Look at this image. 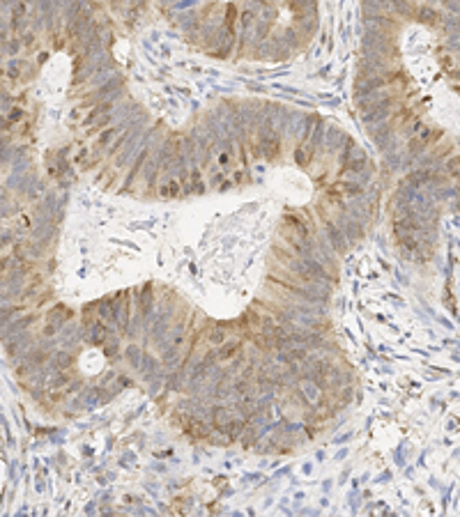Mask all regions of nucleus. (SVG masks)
<instances>
[{
	"mask_svg": "<svg viewBox=\"0 0 460 517\" xmlns=\"http://www.w3.org/2000/svg\"><path fill=\"white\" fill-rule=\"evenodd\" d=\"M72 320H74L72 310L67 308L65 303H55L51 310H46V324H44V327L53 329L55 333H60L67 324H72Z\"/></svg>",
	"mask_w": 460,
	"mask_h": 517,
	"instance_id": "f257e3e1",
	"label": "nucleus"
},
{
	"mask_svg": "<svg viewBox=\"0 0 460 517\" xmlns=\"http://www.w3.org/2000/svg\"><path fill=\"white\" fill-rule=\"evenodd\" d=\"M83 315H92V317H99V320L108 322L111 320V294L99 297L95 301H90L88 306H83Z\"/></svg>",
	"mask_w": 460,
	"mask_h": 517,
	"instance_id": "f03ea898",
	"label": "nucleus"
},
{
	"mask_svg": "<svg viewBox=\"0 0 460 517\" xmlns=\"http://www.w3.org/2000/svg\"><path fill=\"white\" fill-rule=\"evenodd\" d=\"M122 336L115 331L108 333V338L102 343V350H104V357L108 359V361H120V345H122Z\"/></svg>",
	"mask_w": 460,
	"mask_h": 517,
	"instance_id": "7ed1b4c3",
	"label": "nucleus"
},
{
	"mask_svg": "<svg viewBox=\"0 0 460 517\" xmlns=\"http://www.w3.org/2000/svg\"><path fill=\"white\" fill-rule=\"evenodd\" d=\"M184 382H186V375L182 368H175V370H168L166 375V393H182L184 388Z\"/></svg>",
	"mask_w": 460,
	"mask_h": 517,
	"instance_id": "20e7f679",
	"label": "nucleus"
},
{
	"mask_svg": "<svg viewBox=\"0 0 460 517\" xmlns=\"http://www.w3.org/2000/svg\"><path fill=\"white\" fill-rule=\"evenodd\" d=\"M25 310V303H0V329Z\"/></svg>",
	"mask_w": 460,
	"mask_h": 517,
	"instance_id": "39448f33",
	"label": "nucleus"
},
{
	"mask_svg": "<svg viewBox=\"0 0 460 517\" xmlns=\"http://www.w3.org/2000/svg\"><path fill=\"white\" fill-rule=\"evenodd\" d=\"M143 345L141 343H129L125 347V352H122V357H125V361L132 366L134 370H138V366H141V361H143Z\"/></svg>",
	"mask_w": 460,
	"mask_h": 517,
	"instance_id": "423d86ee",
	"label": "nucleus"
},
{
	"mask_svg": "<svg viewBox=\"0 0 460 517\" xmlns=\"http://www.w3.org/2000/svg\"><path fill=\"white\" fill-rule=\"evenodd\" d=\"M161 368V361L154 357V354H150V352H143V361H141V366H138V377L141 380H145L150 373H154V370Z\"/></svg>",
	"mask_w": 460,
	"mask_h": 517,
	"instance_id": "0eeeda50",
	"label": "nucleus"
},
{
	"mask_svg": "<svg viewBox=\"0 0 460 517\" xmlns=\"http://www.w3.org/2000/svg\"><path fill=\"white\" fill-rule=\"evenodd\" d=\"M414 18L421 21V23H426V25H435L437 21H440V14H437V9H433L431 5H424L414 12Z\"/></svg>",
	"mask_w": 460,
	"mask_h": 517,
	"instance_id": "6e6552de",
	"label": "nucleus"
},
{
	"mask_svg": "<svg viewBox=\"0 0 460 517\" xmlns=\"http://www.w3.org/2000/svg\"><path fill=\"white\" fill-rule=\"evenodd\" d=\"M297 388L302 391V395H304V398L308 400L311 404H315L317 400H320V393H322L320 388L315 387V384H313V382H299Z\"/></svg>",
	"mask_w": 460,
	"mask_h": 517,
	"instance_id": "1a4fd4ad",
	"label": "nucleus"
},
{
	"mask_svg": "<svg viewBox=\"0 0 460 517\" xmlns=\"http://www.w3.org/2000/svg\"><path fill=\"white\" fill-rule=\"evenodd\" d=\"M447 46L454 51V53H460V35H449Z\"/></svg>",
	"mask_w": 460,
	"mask_h": 517,
	"instance_id": "9d476101",
	"label": "nucleus"
}]
</instances>
